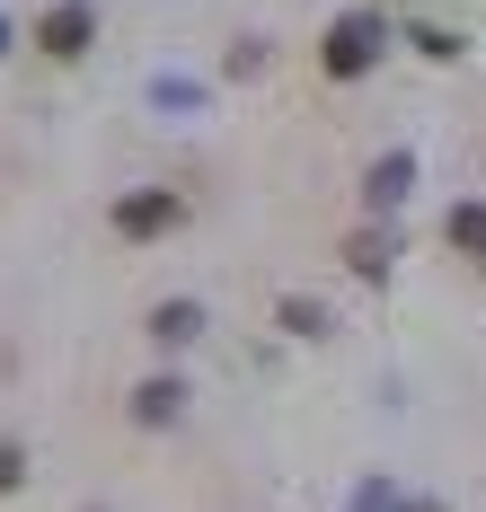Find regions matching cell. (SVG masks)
<instances>
[{
    "label": "cell",
    "instance_id": "4",
    "mask_svg": "<svg viewBox=\"0 0 486 512\" xmlns=\"http://www.w3.org/2000/svg\"><path fill=\"white\" fill-rule=\"evenodd\" d=\"M151 336H160V345H186V336H195V301H168L160 318H151Z\"/></svg>",
    "mask_w": 486,
    "mask_h": 512
},
{
    "label": "cell",
    "instance_id": "2",
    "mask_svg": "<svg viewBox=\"0 0 486 512\" xmlns=\"http://www.w3.org/2000/svg\"><path fill=\"white\" fill-rule=\"evenodd\" d=\"M177 221H186V204H177L168 186H142V195L115 204V230H124V239H160V230H177Z\"/></svg>",
    "mask_w": 486,
    "mask_h": 512
},
{
    "label": "cell",
    "instance_id": "6",
    "mask_svg": "<svg viewBox=\"0 0 486 512\" xmlns=\"http://www.w3.org/2000/svg\"><path fill=\"white\" fill-rule=\"evenodd\" d=\"M407 195V159H389V168H372V204H398Z\"/></svg>",
    "mask_w": 486,
    "mask_h": 512
},
{
    "label": "cell",
    "instance_id": "8",
    "mask_svg": "<svg viewBox=\"0 0 486 512\" xmlns=\"http://www.w3.org/2000/svg\"><path fill=\"white\" fill-rule=\"evenodd\" d=\"M18 477H27V460H18V442H0V495H9Z\"/></svg>",
    "mask_w": 486,
    "mask_h": 512
},
{
    "label": "cell",
    "instance_id": "3",
    "mask_svg": "<svg viewBox=\"0 0 486 512\" xmlns=\"http://www.w3.org/2000/svg\"><path fill=\"white\" fill-rule=\"evenodd\" d=\"M89 36H98V18H89V9H80V0H62L54 18H45V27H36V45L54 53V62H71V53H89Z\"/></svg>",
    "mask_w": 486,
    "mask_h": 512
},
{
    "label": "cell",
    "instance_id": "7",
    "mask_svg": "<svg viewBox=\"0 0 486 512\" xmlns=\"http://www.w3.org/2000/svg\"><path fill=\"white\" fill-rule=\"evenodd\" d=\"M160 415H177V380H151L142 389V424H160Z\"/></svg>",
    "mask_w": 486,
    "mask_h": 512
},
{
    "label": "cell",
    "instance_id": "1",
    "mask_svg": "<svg viewBox=\"0 0 486 512\" xmlns=\"http://www.w3.org/2000/svg\"><path fill=\"white\" fill-rule=\"evenodd\" d=\"M380 45H389V36H380V18H336V27H327V45H319V62L336 71V80H363V71L380 62Z\"/></svg>",
    "mask_w": 486,
    "mask_h": 512
},
{
    "label": "cell",
    "instance_id": "5",
    "mask_svg": "<svg viewBox=\"0 0 486 512\" xmlns=\"http://www.w3.org/2000/svg\"><path fill=\"white\" fill-rule=\"evenodd\" d=\"M451 239H460V248H486V204H460V212H451Z\"/></svg>",
    "mask_w": 486,
    "mask_h": 512
}]
</instances>
